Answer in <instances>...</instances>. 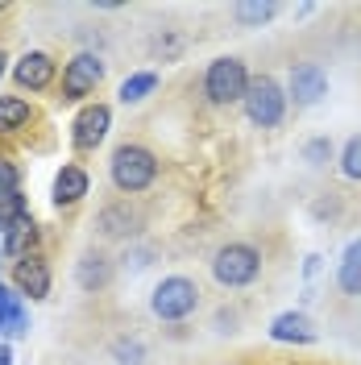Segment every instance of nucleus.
Returning a JSON list of instances; mask_svg holds the SVG:
<instances>
[{"instance_id":"obj_22","label":"nucleus","mask_w":361,"mask_h":365,"mask_svg":"<svg viewBox=\"0 0 361 365\" xmlns=\"http://www.w3.org/2000/svg\"><path fill=\"white\" fill-rule=\"evenodd\" d=\"M21 220H29V204H25L21 191L9 195V200H0V228H13V225H21Z\"/></svg>"},{"instance_id":"obj_12","label":"nucleus","mask_w":361,"mask_h":365,"mask_svg":"<svg viewBox=\"0 0 361 365\" xmlns=\"http://www.w3.org/2000/svg\"><path fill=\"white\" fill-rule=\"evenodd\" d=\"M270 336L278 344H312L320 332H316V324L303 316V312H283V316H274Z\"/></svg>"},{"instance_id":"obj_19","label":"nucleus","mask_w":361,"mask_h":365,"mask_svg":"<svg viewBox=\"0 0 361 365\" xmlns=\"http://www.w3.org/2000/svg\"><path fill=\"white\" fill-rule=\"evenodd\" d=\"M154 88H158V75H154V71H137V75H129V79L121 83V100H125V104H141Z\"/></svg>"},{"instance_id":"obj_14","label":"nucleus","mask_w":361,"mask_h":365,"mask_svg":"<svg viewBox=\"0 0 361 365\" xmlns=\"http://www.w3.org/2000/svg\"><path fill=\"white\" fill-rule=\"evenodd\" d=\"M75 278H79V287H83V291H104V287L113 282V257H108V253H100V250H88L83 257H79Z\"/></svg>"},{"instance_id":"obj_11","label":"nucleus","mask_w":361,"mask_h":365,"mask_svg":"<svg viewBox=\"0 0 361 365\" xmlns=\"http://www.w3.org/2000/svg\"><path fill=\"white\" fill-rule=\"evenodd\" d=\"M13 287L17 295H29V299H46L50 295V262L42 253H29L13 266Z\"/></svg>"},{"instance_id":"obj_17","label":"nucleus","mask_w":361,"mask_h":365,"mask_svg":"<svg viewBox=\"0 0 361 365\" xmlns=\"http://www.w3.org/2000/svg\"><path fill=\"white\" fill-rule=\"evenodd\" d=\"M34 120V108L21 96H0V133H21Z\"/></svg>"},{"instance_id":"obj_18","label":"nucleus","mask_w":361,"mask_h":365,"mask_svg":"<svg viewBox=\"0 0 361 365\" xmlns=\"http://www.w3.org/2000/svg\"><path fill=\"white\" fill-rule=\"evenodd\" d=\"M337 287H340V295L361 299V241H353L349 253H345V262L337 270Z\"/></svg>"},{"instance_id":"obj_10","label":"nucleus","mask_w":361,"mask_h":365,"mask_svg":"<svg viewBox=\"0 0 361 365\" xmlns=\"http://www.w3.org/2000/svg\"><path fill=\"white\" fill-rule=\"evenodd\" d=\"M54 75H59V63L46 50H29V54L17 58V67H13V83L21 91H46L54 83Z\"/></svg>"},{"instance_id":"obj_1","label":"nucleus","mask_w":361,"mask_h":365,"mask_svg":"<svg viewBox=\"0 0 361 365\" xmlns=\"http://www.w3.org/2000/svg\"><path fill=\"white\" fill-rule=\"evenodd\" d=\"M108 179L121 195H141L158 179V158L146 145H116L113 162H108Z\"/></svg>"},{"instance_id":"obj_15","label":"nucleus","mask_w":361,"mask_h":365,"mask_svg":"<svg viewBox=\"0 0 361 365\" xmlns=\"http://www.w3.org/2000/svg\"><path fill=\"white\" fill-rule=\"evenodd\" d=\"M0 332H9L13 341L29 332V312H25L21 295H13L9 287H0Z\"/></svg>"},{"instance_id":"obj_25","label":"nucleus","mask_w":361,"mask_h":365,"mask_svg":"<svg viewBox=\"0 0 361 365\" xmlns=\"http://www.w3.org/2000/svg\"><path fill=\"white\" fill-rule=\"evenodd\" d=\"M113 357L121 365H141V361H146V344H141V341H116L113 344Z\"/></svg>"},{"instance_id":"obj_7","label":"nucleus","mask_w":361,"mask_h":365,"mask_svg":"<svg viewBox=\"0 0 361 365\" xmlns=\"http://www.w3.org/2000/svg\"><path fill=\"white\" fill-rule=\"evenodd\" d=\"M108 125H113V108L108 104H88L83 113L75 116V125H71V145L79 154H91L108 137Z\"/></svg>"},{"instance_id":"obj_23","label":"nucleus","mask_w":361,"mask_h":365,"mask_svg":"<svg viewBox=\"0 0 361 365\" xmlns=\"http://www.w3.org/2000/svg\"><path fill=\"white\" fill-rule=\"evenodd\" d=\"M17 191H21V166L13 158H0V200H9Z\"/></svg>"},{"instance_id":"obj_3","label":"nucleus","mask_w":361,"mask_h":365,"mask_svg":"<svg viewBox=\"0 0 361 365\" xmlns=\"http://www.w3.org/2000/svg\"><path fill=\"white\" fill-rule=\"evenodd\" d=\"M258 274H262V253L249 241H228L212 257V278L220 287H228V291H241L249 282H258Z\"/></svg>"},{"instance_id":"obj_24","label":"nucleus","mask_w":361,"mask_h":365,"mask_svg":"<svg viewBox=\"0 0 361 365\" xmlns=\"http://www.w3.org/2000/svg\"><path fill=\"white\" fill-rule=\"evenodd\" d=\"M303 162H307V166H328V162H332V141H328V137H312V141L303 145Z\"/></svg>"},{"instance_id":"obj_9","label":"nucleus","mask_w":361,"mask_h":365,"mask_svg":"<svg viewBox=\"0 0 361 365\" xmlns=\"http://www.w3.org/2000/svg\"><path fill=\"white\" fill-rule=\"evenodd\" d=\"M137 228H141V212H137L129 200L104 204L100 216H96V232L108 237V241H129V237H137Z\"/></svg>"},{"instance_id":"obj_2","label":"nucleus","mask_w":361,"mask_h":365,"mask_svg":"<svg viewBox=\"0 0 361 365\" xmlns=\"http://www.w3.org/2000/svg\"><path fill=\"white\" fill-rule=\"evenodd\" d=\"M249 67L241 58H212L208 71H203V96H208V104H216V108H233V104H241L249 91Z\"/></svg>"},{"instance_id":"obj_27","label":"nucleus","mask_w":361,"mask_h":365,"mask_svg":"<svg viewBox=\"0 0 361 365\" xmlns=\"http://www.w3.org/2000/svg\"><path fill=\"white\" fill-rule=\"evenodd\" d=\"M4 63H9V58H4V50H0V79H4Z\"/></svg>"},{"instance_id":"obj_4","label":"nucleus","mask_w":361,"mask_h":365,"mask_svg":"<svg viewBox=\"0 0 361 365\" xmlns=\"http://www.w3.org/2000/svg\"><path fill=\"white\" fill-rule=\"evenodd\" d=\"M241 104H245V116L258 129H278L283 116H287V91L278 88L274 75H253Z\"/></svg>"},{"instance_id":"obj_13","label":"nucleus","mask_w":361,"mask_h":365,"mask_svg":"<svg viewBox=\"0 0 361 365\" xmlns=\"http://www.w3.org/2000/svg\"><path fill=\"white\" fill-rule=\"evenodd\" d=\"M88 195V170L79 162H67L59 175H54V204L59 207H75Z\"/></svg>"},{"instance_id":"obj_6","label":"nucleus","mask_w":361,"mask_h":365,"mask_svg":"<svg viewBox=\"0 0 361 365\" xmlns=\"http://www.w3.org/2000/svg\"><path fill=\"white\" fill-rule=\"evenodd\" d=\"M100 79H104V63L96 58V54H75L67 67H63V79H59V96L63 100H83V96H91V91L100 88Z\"/></svg>"},{"instance_id":"obj_20","label":"nucleus","mask_w":361,"mask_h":365,"mask_svg":"<svg viewBox=\"0 0 361 365\" xmlns=\"http://www.w3.org/2000/svg\"><path fill=\"white\" fill-rule=\"evenodd\" d=\"M233 17L245 25V29L249 25H266L270 17H278V4H270V0L266 4H233Z\"/></svg>"},{"instance_id":"obj_16","label":"nucleus","mask_w":361,"mask_h":365,"mask_svg":"<svg viewBox=\"0 0 361 365\" xmlns=\"http://www.w3.org/2000/svg\"><path fill=\"white\" fill-rule=\"evenodd\" d=\"M38 250V225H34V216L29 220H21V225H13V228H4V253L9 257H29V253Z\"/></svg>"},{"instance_id":"obj_5","label":"nucleus","mask_w":361,"mask_h":365,"mask_svg":"<svg viewBox=\"0 0 361 365\" xmlns=\"http://www.w3.org/2000/svg\"><path fill=\"white\" fill-rule=\"evenodd\" d=\"M195 307H200V287H195L191 278H183V274L162 278L158 287H154V295H150V312L158 319H166V324L187 319Z\"/></svg>"},{"instance_id":"obj_8","label":"nucleus","mask_w":361,"mask_h":365,"mask_svg":"<svg viewBox=\"0 0 361 365\" xmlns=\"http://www.w3.org/2000/svg\"><path fill=\"white\" fill-rule=\"evenodd\" d=\"M328 96V71L320 63H291V91L287 100H295V108H312Z\"/></svg>"},{"instance_id":"obj_26","label":"nucleus","mask_w":361,"mask_h":365,"mask_svg":"<svg viewBox=\"0 0 361 365\" xmlns=\"http://www.w3.org/2000/svg\"><path fill=\"white\" fill-rule=\"evenodd\" d=\"M13 361V353H9V344H0V365H9Z\"/></svg>"},{"instance_id":"obj_28","label":"nucleus","mask_w":361,"mask_h":365,"mask_svg":"<svg viewBox=\"0 0 361 365\" xmlns=\"http://www.w3.org/2000/svg\"><path fill=\"white\" fill-rule=\"evenodd\" d=\"M0 13H4V4H0Z\"/></svg>"},{"instance_id":"obj_21","label":"nucleus","mask_w":361,"mask_h":365,"mask_svg":"<svg viewBox=\"0 0 361 365\" xmlns=\"http://www.w3.org/2000/svg\"><path fill=\"white\" fill-rule=\"evenodd\" d=\"M340 175L361 182V133L345 141V150H340Z\"/></svg>"}]
</instances>
